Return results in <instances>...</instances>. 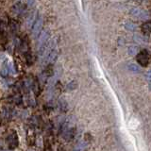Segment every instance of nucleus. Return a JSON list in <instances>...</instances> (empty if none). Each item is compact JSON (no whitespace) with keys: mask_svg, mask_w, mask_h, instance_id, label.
<instances>
[{"mask_svg":"<svg viewBox=\"0 0 151 151\" xmlns=\"http://www.w3.org/2000/svg\"><path fill=\"white\" fill-rule=\"evenodd\" d=\"M142 30L145 32H150L151 31V22H146L142 25Z\"/></svg>","mask_w":151,"mask_h":151,"instance_id":"10","label":"nucleus"},{"mask_svg":"<svg viewBox=\"0 0 151 151\" xmlns=\"http://www.w3.org/2000/svg\"><path fill=\"white\" fill-rule=\"evenodd\" d=\"M48 39H49V32L47 30L42 31L40 36L38 37V45H39V49H41L42 47H44L47 44Z\"/></svg>","mask_w":151,"mask_h":151,"instance_id":"5","label":"nucleus"},{"mask_svg":"<svg viewBox=\"0 0 151 151\" xmlns=\"http://www.w3.org/2000/svg\"><path fill=\"white\" fill-rule=\"evenodd\" d=\"M145 78L146 80L151 81V71H147V72L145 74Z\"/></svg>","mask_w":151,"mask_h":151,"instance_id":"13","label":"nucleus"},{"mask_svg":"<svg viewBox=\"0 0 151 151\" xmlns=\"http://www.w3.org/2000/svg\"><path fill=\"white\" fill-rule=\"evenodd\" d=\"M85 148H86V143L83 141H80L75 145L73 151H84Z\"/></svg>","mask_w":151,"mask_h":151,"instance_id":"7","label":"nucleus"},{"mask_svg":"<svg viewBox=\"0 0 151 151\" xmlns=\"http://www.w3.org/2000/svg\"><path fill=\"white\" fill-rule=\"evenodd\" d=\"M42 25H44V20H42V17H38L36 19V21L34 22L32 26V36L34 38H38L42 33Z\"/></svg>","mask_w":151,"mask_h":151,"instance_id":"3","label":"nucleus"},{"mask_svg":"<svg viewBox=\"0 0 151 151\" xmlns=\"http://www.w3.org/2000/svg\"><path fill=\"white\" fill-rule=\"evenodd\" d=\"M125 27L127 28V30H129V31H134L136 29V26L134 25L133 23H129V22L126 24Z\"/></svg>","mask_w":151,"mask_h":151,"instance_id":"11","label":"nucleus"},{"mask_svg":"<svg viewBox=\"0 0 151 151\" xmlns=\"http://www.w3.org/2000/svg\"><path fill=\"white\" fill-rule=\"evenodd\" d=\"M7 143H8L9 149L15 148L18 145V137L15 132H12V133L7 137Z\"/></svg>","mask_w":151,"mask_h":151,"instance_id":"4","label":"nucleus"},{"mask_svg":"<svg viewBox=\"0 0 151 151\" xmlns=\"http://www.w3.org/2000/svg\"><path fill=\"white\" fill-rule=\"evenodd\" d=\"M137 61L141 66H147L150 61V54L147 50H142L137 55Z\"/></svg>","mask_w":151,"mask_h":151,"instance_id":"2","label":"nucleus"},{"mask_svg":"<svg viewBox=\"0 0 151 151\" xmlns=\"http://www.w3.org/2000/svg\"><path fill=\"white\" fill-rule=\"evenodd\" d=\"M129 13L133 17L139 19V20H144V21L148 20L150 17L149 13L145 11V9H142L140 8H132L129 11Z\"/></svg>","mask_w":151,"mask_h":151,"instance_id":"1","label":"nucleus"},{"mask_svg":"<svg viewBox=\"0 0 151 151\" xmlns=\"http://www.w3.org/2000/svg\"><path fill=\"white\" fill-rule=\"evenodd\" d=\"M127 68L129 72H132V73H140L141 72V67L136 63H129L127 65Z\"/></svg>","mask_w":151,"mask_h":151,"instance_id":"6","label":"nucleus"},{"mask_svg":"<svg viewBox=\"0 0 151 151\" xmlns=\"http://www.w3.org/2000/svg\"><path fill=\"white\" fill-rule=\"evenodd\" d=\"M127 53L130 56H135L138 54V47L136 45H130L129 48H127Z\"/></svg>","mask_w":151,"mask_h":151,"instance_id":"8","label":"nucleus"},{"mask_svg":"<svg viewBox=\"0 0 151 151\" xmlns=\"http://www.w3.org/2000/svg\"><path fill=\"white\" fill-rule=\"evenodd\" d=\"M77 87H78V83L76 81H71L70 83L67 84V90H70V91L75 90Z\"/></svg>","mask_w":151,"mask_h":151,"instance_id":"12","label":"nucleus"},{"mask_svg":"<svg viewBox=\"0 0 151 151\" xmlns=\"http://www.w3.org/2000/svg\"><path fill=\"white\" fill-rule=\"evenodd\" d=\"M59 106H60V109L63 111H67L68 105H67V102H66L64 99H60V100L59 101Z\"/></svg>","mask_w":151,"mask_h":151,"instance_id":"9","label":"nucleus"}]
</instances>
